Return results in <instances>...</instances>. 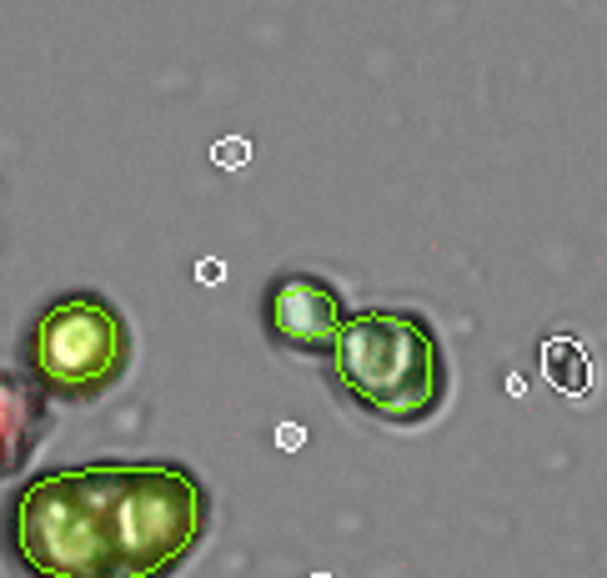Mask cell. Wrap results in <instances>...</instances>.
Segmentation results:
<instances>
[{
    "instance_id": "cell-8",
    "label": "cell",
    "mask_w": 607,
    "mask_h": 578,
    "mask_svg": "<svg viewBox=\"0 0 607 578\" xmlns=\"http://www.w3.org/2000/svg\"><path fill=\"white\" fill-rule=\"evenodd\" d=\"M276 443H282V447H301V443H307V428H292V422H286V428H276Z\"/></svg>"
},
{
    "instance_id": "cell-4",
    "label": "cell",
    "mask_w": 607,
    "mask_h": 578,
    "mask_svg": "<svg viewBox=\"0 0 607 578\" xmlns=\"http://www.w3.org/2000/svg\"><path fill=\"white\" fill-rule=\"evenodd\" d=\"M347 322L342 287L317 272H276L261 292V332L292 357H336Z\"/></svg>"
},
{
    "instance_id": "cell-7",
    "label": "cell",
    "mask_w": 607,
    "mask_h": 578,
    "mask_svg": "<svg viewBox=\"0 0 607 578\" xmlns=\"http://www.w3.org/2000/svg\"><path fill=\"white\" fill-rule=\"evenodd\" d=\"M211 161H216L221 171H241L246 161H251V142H246V136H226V142L211 146Z\"/></svg>"
},
{
    "instance_id": "cell-3",
    "label": "cell",
    "mask_w": 607,
    "mask_h": 578,
    "mask_svg": "<svg viewBox=\"0 0 607 578\" xmlns=\"http://www.w3.org/2000/svg\"><path fill=\"white\" fill-rule=\"evenodd\" d=\"M21 368L51 403L86 408L131 368V322L106 292L71 287L36 312L21 347Z\"/></svg>"
},
{
    "instance_id": "cell-2",
    "label": "cell",
    "mask_w": 607,
    "mask_h": 578,
    "mask_svg": "<svg viewBox=\"0 0 607 578\" xmlns=\"http://www.w3.org/2000/svg\"><path fill=\"white\" fill-rule=\"evenodd\" d=\"M332 382L367 418L417 428L437 418L453 393V362L437 328L417 307H362L342 332Z\"/></svg>"
},
{
    "instance_id": "cell-1",
    "label": "cell",
    "mask_w": 607,
    "mask_h": 578,
    "mask_svg": "<svg viewBox=\"0 0 607 578\" xmlns=\"http://www.w3.org/2000/svg\"><path fill=\"white\" fill-rule=\"evenodd\" d=\"M211 533V488L176 458L46 468L11 493L5 543L26 578H171Z\"/></svg>"
},
{
    "instance_id": "cell-10",
    "label": "cell",
    "mask_w": 607,
    "mask_h": 578,
    "mask_svg": "<svg viewBox=\"0 0 607 578\" xmlns=\"http://www.w3.org/2000/svg\"><path fill=\"white\" fill-rule=\"evenodd\" d=\"M307 578H326V574H307Z\"/></svg>"
},
{
    "instance_id": "cell-6",
    "label": "cell",
    "mask_w": 607,
    "mask_h": 578,
    "mask_svg": "<svg viewBox=\"0 0 607 578\" xmlns=\"http://www.w3.org/2000/svg\"><path fill=\"white\" fill-rule=\"evenodd\" d=\"M537 368L562 397H587L593 393V357L578 337H547L537 347Z\"/></svg>"
},
{
    "instance_id": "cell-9",
    "label": "cell",
    "mask_w": 607,
    "mask_h": 578,
    "mask_svg": "<svg viewBox=\"0 0 607 578\" xmlns=\"http://www.w3.org/2000/svg\"><path fill=\"white\" fill-rule=\"evenodd\" d=\"M196 276H201V282H221V276H226V267H221V262H201V267H196Z\"/></svg>"
},
{
    "instance_id": "cell-5",
    "label": "cell",
    "mask_w": 607,
    "mask_h": 578,
    "mask_svg": "<svg viewBox=\"0 0 607 578\" xmlns=\"http://www.w3.org/2000/svg\"><path fill=\"white\" fill-rule=\"evenodd\" d=\"M0 403H5V474H15L30 458L36 438L51 428V408H46V393L36 382L15 378V372L0 378Z\"/></svg>"
}]
</instances>
